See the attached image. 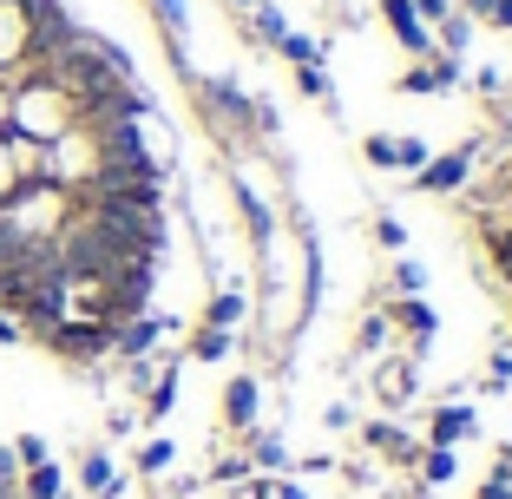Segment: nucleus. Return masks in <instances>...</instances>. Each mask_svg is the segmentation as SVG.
Listing matches in <instances>:
<instances>
[{
  "mask_svg": "<svg viewBox=\"0 0 512 499\" xmlns=\"http://www.w3.org/2000/svg\"><path fill=\"white\" fill-rule=\"evenodd\" d=\"M381 20L394 27V40L407 46V53H427V27H421V14H414V0H381Z\"/></svg>",
  "mask_w": 512,
  "mask_h": 499,
  "instance_id": "7ed1b4c3",
  "label": "nucleus"
},
{
  "mask_svg": "<svg viewBox=\"0 0 512 499\" xmlns=\"http://www.w3.org/2000/svg\"><path fill=\"white\" fill-rule=\"evenodd\" d=\"M7 92H14V86H7V79H0V125H7Z\"/></svg>",
  "mask_w": 512,
  "mask_h": 499,
  "instance_id": "5701e85b",
  "label": "nucleus"
},
{
  "mask_svg": "<svg viewBox=\"0 0 512 499\" xmlns=\"http://www.w3.org/2000/svg\"><path fill=\"white\" fill-rule=\"evenodd\" d=\"M138 467H145V473H158V467H171V440H151L145 454H138Z\"/></svg>",
  "mask_w": 512,
  "mask_h": 499,
  "instance_id": "dca6fc26",
  "label": "nucleus"
},
{
  "mask_svg": "<svg viewBox=\"0 0 512 499\" xmlns=\"http://www.w3.org/2000/svg\"><path fill=\"white\" fill-rule=\"evenodd\" d=\"M467 7H473V14H493V0H467Z\"/></svg>",
  "mask_w": 512,
  "mask_h": 499,
  "instance_id": "b1692460",
  "label": "nucleus"
},
{
  "mask_svg": "<svg viewBox=\"0 0 512 499\" xmlns=\"http://www.w3.org/2000/svg\"><path fill=\"white\" fill-rule=\"evenodd\" d=\"M388 165H401V171H421L427 165V145H414V138H394V158Z\"/></svg>",
  "mask_w": 512,
  "mask_h": 499,
  "instance_id": "2eb2a0df",
  "label": "nucleus"
},
{
  "mask_svg": "<svg viewBox=\"0 0 512 499\" xmlns=\"http://www.w3.org/2000/svg\"><path fill=\"white\" fill-rule=\"evenodd\" d=\"M27 184H40V178H27V171H20V138L0 132V204H7V197H20Z\"/></svg>",
  "mask_w": 512,
  "mask_h": 499,
  "instance_id": "20e7f679",
  "label": "nucleus"
},
{
  "mask_svg": "<svg viewBox=\"0 0 512 499\" xmlns=\"http://www.w3.org/2000/svg\"><path fill=\"white\" fill-rule=\"evenodd\" d=\"M171 401H178V368H165V375H158V388L145 394V414H151V421H165Z\"/></svg>",
  "mask_w": 512,
  "mask_h": 499,
  "instance_id": "9d476101",
  "label": "nucleus"
},
{
  "mask_svg": "<svg viewBox=\"0 0 512 499\" xmlns=\"http://www.w3.org/2000/svg\"><path fill=\"white\" fill-rule=\"evenodd\" d=\"M27 499H60V467H27Z\"/></svg>",
  "mask_w": 512,
  "mask_h": 499,
  "instance_id": "f8f14e48",
  "label": "nucleus"
},
{
  "mask_svg": "<svg viewBox=\"0 0 512 499\" xmlns=\"http://www.w3.org/2000/svg\"><path fill=\"white\" fill-rule=\"evenodd\" d=\"M427 480H453V447H434V454H427Z\"/></svg>",
  "mask_w": 512,
  "mask_h": 499,
  "instance_id": "f3484780",
  "label": "nucleus"
},
{
  "mask_svg": "<svg viewBox=\"0 0 512 499\" xmlns=\"http://www.w3.org/2000/svg\"><path fill=\"white\" fill-rule=\"evenodd\" d=\"M191 355H197V362H224V355H230V329H211V322H204L197 342H191Z\"/></svg>",
  "mask_w": 512,
  "mask_h": 499,
  "instance_id": "9b49d317",
  "label": "nucleus"
},
{
  "mask_svg": "<svg viewBox=\"0 0 512 499\" xmlns=\"http://www.w3.org/2000/svg\"><path fill=\"white\" fill-rule=\"evenodd\" d=\"M237 316H243V296H230V289H224V296L211 303V316H204V322H211V329H230Z\"/></svg>",
  "mask_w": 512,
  "mask_h": 499,
  "instance_id": "4468645a",
  "label": "nucleus"
},
{
  "mask_svg": "<svg viewBox=\"0 0 512 499\" xmlns=\"http://www.w3.org/2000/svg\"><path fill=\"white\" fill-rule=\"evenodd\" d=\"M250 499H302V493H296V486H256Z\"/></svg>",
  "mask_w": 512,
  "mask_h": 499,
  "instance_id": "6ab92c4d",
  "label": "nucleus"
},
{
  "mask_svg": "<svg viewBox=\"0 0 512 499\" xmlns=\"http://www.w3.org/2000/svg\"><path fill=\"white\" fill-rule=\"evenodd\" d=\"M73 125H79V99L60 86V79H46V73L14 79V92H7V125H0V132H20V138H33V145H53V138L73 132Z\"/></svg>",
  "mask_w": 512,
  "mask_h": 499,
  "instance_id": "f257e3e1",
  "label": "nucleus"
},
{
  "mask_svg": "<svg viewBox=\"0 0 512 499\" xmlns=\"http://www.w3.org/2000/svg\"><path fill=\"white\" fill-rule=\"evenodd\" d=\"M480 499H512V486H506V480H493V486H486Z\"/></svg>",
  "mask_w": 512,
  "mask_h": 499,
  "instance_id": "4be33fe9",
  "label": "nucleus"
},
{
  "mask_svg": "<svg viewBox=\"0 0 512 499\" xmlns=\"http://www.w3.org/2000/svg\"><path fill=\"white\" fill-rule=\"evenodd\" d=\"M394 276H401V289H407V296H421V283H427V276H421V263H401Z\"/></svg>",
  "mask_w": 512,
  "mask_h": 499,
  "instance_id": "a211bd4d",
  "label": "nucleus"
},
{
  "mask_svg": "<svg viewBox=\"0 0 512 499\" xmlns=\"http://www.w3.org/2000/svg\"><path fill=\"white\" fill-rule=\"evenodd\" d=\"M224 414H230L237 427H250V421H256V381H250V375H237V381L224 388Z\"/></svg>",
  "mask_w": 512,
  "mask_h": 499,
  "instance_id": "6e6552de",
  "label": "nucleus"
},
{
  "mask_svg": "<svg viewBox=\"0 0 512 499\" xmlns=\"http://www.w3.org/2000/svg\"><path fill=\"white\" fill-rule=\"evenodd\" d=\"M453 184H467V158H427L421 165V191H453Z\"/></svg>",
  "mask_w": 512,
  "mask_h": 499,
  "instance_id": "39448f33",
  "label": "nucleus"
},
{
  "mask_svg": "<svg viewBox=\"0 0 512 499\" xmlns=\"http://www.w3.org/2000/svg\"><path fill=\"white\" fill-rule=\"evenodd\" d=\"M0 342H27V335H20V322L7 316V309H0Z\"/></svg>",
  "mask_w": 512,
  "mask_h": 499,
  "instance_id": "aec40b11",
  "label": "nucleus"
},
{
  "mask_svg": "<svg viewBox=\"0 0 512 499\" xmlns=\"http://www.w3.org/2000/svg\"><path fill=\"white\" fill-rule=\"evenodd\" d=\"M467 427H473L467 408H440V414H434V447H453V440L467 434Z\"/></svg>",
  "mask_w": 512,
  "mask_h": 499,
  "instance_id": "1a4fd4ad",
  "label": "nucleus"
},
{
  "mask_svg": "<svg viewBox=\"0 0 512 499\" xmlns=\"http://www.w3.org/2000/svg\"><path fill=\"white\" fill-rule=\"evenodd\" d=\"M375 394H381V408H401L407 394H414V368H407V362H388L375 375Z\"/></svg>",
  "mask_w": 512,
  "mask_h": 499,
  "instance_id": "423d86ee",
  "label": "nucleus"
},
{
  "mask_svg": "<svg viewBox=\"0 0 512 499\" xmlns=\"http://www.w3.org/2000/svg\"><path fill=\"white\" fill-rule=\"evenodd\" d=\"M40 342L53 348V355H66V362H99V355H112V329L92 322V316H66L60 329H46Z\"/></svg>",
  "mask_w": 512,
  "mask_h": 499,
  "instance_id": "f03ea898",
  "label": "nucleus"
},
{
  "mask_svg": "<svg viewBox=\"0 0 512 499\" xmlns=\"http://www.w3.org/2000/svg\"><path fill=\"white\" fill-rule=\"evenodd\" d=\"M14 460H20V467H46L53 454H46V440H40V434H20V440H14Z\"/></svg>",
  "mask_w": 512,
  "mask_h": 499,
  "instance_id": "ddd939ff",
  "label": "nucleus"
},
{
  "mask_svg": "<svg viewBox=\"0 0 512 499\" xmlns=\"http://www.w3.org/2000/svg\"><path fill=\"white\" fill-rule=\"evenodd\" d=\"M60 499H66V493H60Z\"/></svg>",
  "mask_w": 512,
  "mask_h": 499,
  "instance_id": "393cba45",
  "label": "nucleus"
},
{
  "mask_svg": "<svg viewBox=\"0 0 512 499\" xmlns=\"http://www.w3.org/2000/svg\"><path fill=\"white\" fill-rule=\"evenodd\" d=\"M486 20H493V27H512V0H493V14H486Z\"/></svg>",
  "mask_w": 512,
  "mask_h": 499,
  "instance_id": "412c9836",
  "label": "nucleus"
},
{
  "mask_svg": "<svg viewBox=\"0 0 512 499\" xmlns=\"http://www.w3.org/2000/svg\"><path fill=\"white\" fill-rule=\"evenodd\" d=\"M394 322H401V329L414 335V348H421L427 335H434V309H427L421 296H401V303H394Z\"/></svg>",
  "mask_w": 512,
  "mask_h": 499,
  "instance_id": "0eeeda50",
  "label": "nucleus"
}]
</instances>
